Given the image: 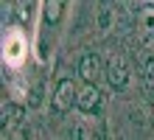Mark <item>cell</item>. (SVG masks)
I'll return each instance as SVG.
<instances>
[{"label":"cell","mask_w":154,"mask_h":140,"mask_svg":"<svg viewBox=\"0 0 154 140\" xmlns=\"http://www.w3.org/2000/svg\"><path fill=\"white\" fill-rule=\"evenodd\" d=\"M67 3L70 0H42V39H39V53L42 56L51 48V36L59 31Z\"/></svg>","instance_id":"obj_1"},{"label":"cell","mask_w":154,"mask_h":140,"mask_svg":"<svg viewBox=\"0 0 154 140\" xmlns=\"http://www.w3.org/2000/svg\"><path fill=\"white\" fill-rule=\"evenodd\" d=\"M76 98H79L76 81L70 79V76L59 79V81H56V90H53V95H51V112H53V115H65V112L73 109Z\"/></svg>","instance_id":"obj_2"},{"label":"cell","mask_w":154,"mask_h":140,"mask_svg":"<svg viewBox=\"0 0 154 140\" xmlns=\"http://www.w3.org/2000/svg\"><path fill=\"white\" fill-rule=\"evenodd\" d=\"M129 79H132V67H129V62H126V56L123 53H112L109 62H106V81H109V87L115 92H121V90H126Z\"/></svg>","instance_id":"obj_3"},{"label":"cell","mask_w":154,"mask_h":140,"mask_svg":"<svg viewBox=\"0 0 154 140\" xmlns=\"http://www.w3.org/2000/svg\"><path fill=\"white\" fill-rule=\"evenodd\" d=\"M79 76L84 79L87 84H98L101 76H106V67H104L101 56H98V53H84L79 59Z\"/></svg>","instance_id":"obj_4"},{"label":"cell","mask_w":154,"mask_h":140,"mask_svg":"<svg viewBox=\"0 0 154 140\" xmlns=\"http://www.w3.org/2000/svg\"><path fill=\"white\" fill-rule=\"evenodd\" d=\"M101 107V90L98 84H87V87L79 90V98H76V109L84 112V115H93V112Z\"/></svg>","instance_id":"obj_5"},{"label":"cell","mask_w":154,"mask_h":140,"mask_svg":"<svg viewBox=\"0 0 154 140\" xmlns=\"http://www.w3.org/2000/svg\"><path fill=\"white\" fill-rule=\"evenodd\" d=\"M70 140H95V132L84 120H76V123L70 126Z\"/></svg>","instance_id":"obj_6"},{"label":"cell","mask_w":154,"mask_h":140,"mask_svg":"<svg viewBox=\"0 0 154 140\" xmlns=\"http://www.w3.org/2000/svg\"><path fill=\"white\" fill-rule=\"evenodd\" d=\"M143 90L154 98V56H149L143 64Z\"/></svg>","instance_id":"obj_7"},{"label":"cell","mask_w":154,"mask_h":140,"mask_svg":"<svg viewBox=\"0 0 154 140\" xmlns=\"http://www.w3.org/2000/svg\"><path fill=\"white\" fill-rule=\"evenodd\" d=\"M140 25H143V31L154 34V8H146V11L140 14Z\"/></svg>","instance_id":"obj_8"},{"label":"cell","mask_w":154,"mask_h":140,"mask_svg":"<svg viewBox=\"0 0 154 140\" xmlns=\"http://www.w3.org/2000/svg\"><path fill=\"white\" fill-rule=\"evenodd\" d=\"M95 140H106V137H104V132H95Z\"/></svg>","instance_id":"obj_9"}]
</instances>
